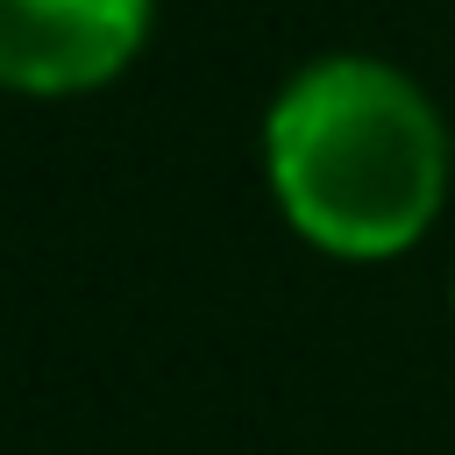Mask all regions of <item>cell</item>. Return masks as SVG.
Segmentation results:
<instances>
[{"label": "cell", "mask_w": 455, "mask_h": 455, "mask_svg": "<svg viewBox=\"0 0 455 455\" xmlns=\"http://www.w3.org/2000/svg\"><path fill=\"white\" fill-rule=\"evenodd\" d=\"M149 0H0V71L14 85H85L114 71Z\"/></svg>", "instance_id": "obj_2"}, {"label": "cell", "mask_w": 455, "mask_h": 455, "mask_svg": "<svg viewBox=\"0 0 455 455\" xmlns=\"http://www.w3.org/2000/svg\"><path fill=\"white\" fill-rule=\"evenodd\" d=\"M448 135L427 92L363 50L313 57L270 107V178L284 213L327 249H398L427 228Z\"/></svg>", "instance_id": "obj_1"}]
</instances>
